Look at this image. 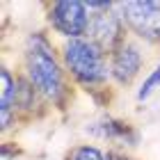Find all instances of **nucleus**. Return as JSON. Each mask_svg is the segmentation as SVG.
<instances>
[{
    "mask_svg": "<svg viewBox=\"0 0 160 160\" xmlns=\"http://www.w3.org/2000/svg\"><path fill=\"white\" fill-rule=\"evenodd\" d=\"M23 76L41 94V98L55 108H64L71 96L67 82L69 76L46 32H32L28 37L23 53Z\"/></svg>",
    "mask_w": 160,
    "mask_h": 160,
    "instance_id": "1",
    "label": "nucleus"
},
{
    "mask_svg": "<svg viewBox=\"0 0 160 160\" xmlns=\"http://www.w3.org/2000/svg\"><path fill=\"white\" fill-rule=\"evenodd\" d=\"M60 60L67 76L87 92L103 89L110 78V55L92 39H71L60 48Z\"/></svg>",
    "mask_w": 160,
    "mask_h": 160,
    "instance_id": "2",
    "label": "nucleus"
},
{
    "mask_svg": "<svg viewBox=\"0 0 160 160\" xmlns=\"http://www.w3.org/2000/svg\"><path fill=\"white\" fill-rule=\"evenodd\" d=\"M48 28L64 41L82 39L89 30L92 12L87 9L85 0H55L46 5Z\"/></svg>",
    "mask_w": 160,
    "mask_h": 160,
    "instance_id": "3",
    "label": "nucleus"
},
{
    "mask_svg": "<svg viewBox=\"0 0 160 160\" xmlns=\"http://www.w3.org/2000/svg\"><path fill=\"white\" fill-rule=\"evenodd\" d=\"M117 9L140 41L160 46V0H123L117 2Z\"/></svg>",
    "mask_w": 160,
    "mask_h": 160,
    "instance_id": "4",
    "label": "nucleus"
},
{
    "mask_svg": "<svg viewBox=\"0 0 160 160\" xmlns=\"http://www.w3.org/2000/svg\"><path fill=\"white\" fill-rule=\"evenodd\" d=\"M126 23H123L121 14L114 2L112 9L105 12H92L89 30H87V39H92L98 48H103L108 55H112L114 50H119L126 43Z\"/></svg>",
    "mask_w": 160,
    "mask_h": 160,
    "instance_id": "5",
    "label": "nucleus"
},
{
    "mask_svg": "<svg viewBox=\"0 0 160 160\" xmlns=\"http://www.w3.org/2000/svg\"><path fill=\"white\" fill-rule=\"evenodd\" d=\"M144 67V53L135 41H126L110 55V78L121 87H128Z\"/></svg>",
    "mask_w": 160,
    "mask_h": 160,
    "instance_id": "6",
    "label": "nucleus"
},
{
    "mask_svg": "<svg viewBox=\"0 0 160 160\" xmlns=\"http://www.w3.org/2000/svg\"><path fill=\"white\" fill-rule=\"evenodd\" d=\"M87 133H92L98 140H108L117 147H137L140 133L133 128V123H126L114 117H103L87 126Z\"/></svg>",
    "mask_w": 160,
    "mask_h": 160,
    "instance_id": "7",
    "label": "nucleus"
},
{
    "mask_svg": "<svg viewBox=\"0 0 160 160\" xmlns=\"http://www.w3.org/2000/svg\"><path fill=\"white\" fill-rule=\"evenodd\" d=\"M16 92H18V76H14L7 67L0 71V126L7 133L16 123Z\"/></svg>",
    "mask_w": 160,
    "mask_h": 160,
    "instance_id": "8",
    "label": "nucleus"
},
{
    "mask_svg": "<svg viewBox=\"0 0 160 160\" xmlns=\"http://www.w3.org/2000/svg\"><path fill=\"white\" fill-rule=\"evenodd\" d=\"M37 103H46L41 94L32 87V82L25 76H18V92H16V112H34Z\"/></svg>",
    "mask_w": 160,
    "mask_h": 160,
    "instance_id": "9",
    "label": "nucleus"
},
{
    "mask_svg": "<svg viewBox=\"0 0 160 160\" xmlns=\"http://www.w3.org/2000/svg\"><path fill=\"white\" fill-rule=\"evenodd\" d=\"M67 160H108V151L94 147V144H76L69 149Z\"/></svg>",
    "mask_w": 160,
    "mask_h": 160,
    "instance_id": "10",
    "label": "nucleus"
},
{
    "mask_svg": "<svg viewBox=\"0 0 160 160\" xmlns=\"http://www.w3.org/2000/svg\"><path fill=\"white\" fill-rule=\"evenodd\" d=\"M158 87H160V64H156V69L149 71V76L142 80L140 89H137V101H147Z\"/></svg>",
    "mask_w": 160,
    "mask_h": 160,
    "instance_id": "11",
    "label": "nucleus"
},
{
    "mask_svg": "<svg viewBox=\"0 0 160 160\" xmlns=\"http://www.w3.org/2000/svg\"><path fill=\"white\" fill-rule=\"evenodd\" d=\"M108 160H137V158L123 153V151H119V149H110L108 151Z\"/></svg>",
    "mask_w": 160,
    "mask_h": 160,
    "instance_id": "12",
    "label": "nucleus"
}]
</instances>
